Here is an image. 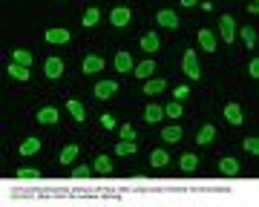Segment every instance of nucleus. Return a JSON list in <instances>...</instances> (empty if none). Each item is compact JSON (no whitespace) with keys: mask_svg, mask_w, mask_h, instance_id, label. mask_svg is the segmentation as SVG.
Returning <instances> with one entry per match:
<instances>
[{"mask_svg":"<svg viewBox=\"0 0 259 207\" xmlns=\"http://www.w3.org/2000/svg\"><path fill=\"white\" fill-rule=\"evenodd\" d=\"M213 138H216V127H213V124H204V127H199V130H196V144H199V147L210 144Z\"/></svg>","mask_w":259,"mask_h":207,"instance_id":"obj_22","label":"nucleus"},{"mask_svg":"<svg viewBox=\"0 0 259 207\" xmlns=\"http://www.w3.org/2000/svg\"><path fill=\"white\" fill-rule=\"evenodd\" d=\"M182 69L190 81H202V66H199V58H196V49H187L185 58H182Z\"/></svg>","mask_w":259,"mask_h":207,"instance_id":"obj_1","label":"nucleus"},{"mask_svg":"<svg viewBox=\"0 0 259 207\" xmlns=\"http://www.w3.org/2000/svg\"><path fill=\"white\" fill-rule=\"evenodd\" d=\"M242 150L250 152V156H256V152H259V141H256V138H245V141H242Z\"/></svg>","mask_w":259,"mask_h":207,"instance_id":"obj_37","label":"nucleus"},{"mask_svg":"<svg viewBox=\"0 0 259 207\" xmlns=\"http://www.w3.org/2000/svg\"><path fill=\"white\" fill-rule=\"evenodd\" d=\"M219 32H222L225 43H233V40H236V23H233L231 15H222V20H219Z\"/></svg>","mask_w":259,"mask_h":207,"instance_id":"obj_13","label":"nucleus"},{"mask_svg":"<svg viewBox=\"0 0 259 207\" xmlns=\"http://www.w3.org/2000/svg\"><path fill=\"white\" fill-rule=\"evenodd\" d=\"M101 69H104L101 55H83L81 58V75H98Z\"/></svg>","mask_w":259,"mask_h":207,"instance_id":"obj_5","label":"nucleus"},{"mask_svg":"<svg viewBox=\"0 0 259 207\" xmlns=\"http://www.w3.org/2000/svg\"><path fill=\"white\" fill-rule=\"evenodd\" d=\"M47 43H52V46H64V43H69V32L61 29V26L47 29Z\"/></svg>","mask_w":259,"mask_h":207,"instance_id":"obj_14","label":"nucleus"},{"mask_svg":"<svg viewBox=\"0 0 259 207\" xmlns=\"http://www.w3.org/2000/svg\"><path fill=\"white\" fill-rule=\"evenodd\" d=\"M179 170H182V173H196V170H199V156H196V152H185V156L179 159Z\"/></svg>","mask_w":259,"mask_h":207,"instance_id":"obj_24","label":"nucleus"},{"mask_svg":"<svg viewBox=\"0 0 259 207\" xmlns=\"http://www.w3.org/2000/svg\"><path fill=\"white\" fill-rule=\"evenodd\" d=\"M115 92H118V81H98L93 89L98 101H110V98H115Z\"/></svg>","mask_w":259,"mask_h":207,"instance_id":"obj_4","label":"nucleus"},{"mask_svg":"<svg viewBox=\"0 0 259 207\" xmlns=\"http://www.w3.org/2000/svg\"><path fill=\"white\" fill-rule=\"evenodd\" d=\"M141 118H144V124H158L161 118H164V107H158V104H147Z\"/></svg>","mask_w":259,"mask_h":207,"instance_id":"obj_18","label":"nucleus"},{"mask_svg":"<svg viewBox=\"0 0 259 207\" xmlns=\"http://www.w3.org/2000/svg\"><path fill=\"white\" fill-rule=\"evenodd\" d=\"M167 161H170V156H167V150H153V152H150V164H153V170H161V167H167Z\"/></svg>","mask_w":259,"mask_h":207,"instance_id":"obj_28","label":"nucleus"},{"mask_svg":"<svg viewBox=\"0 0 259 207\" xmlns=\"http://www.w3.org/2000/svg\"><path fill=\"white\" fill-rule=\"evenodd\" d=\"M118 138H124V141H136V127H133V124H121L118 127Z\"/></svg>","mask_w":259,"mask_h":207,"instance_id":"obj_32","label":"nucleus"},{"mask_svg":"<svg viewBox=\"0 0 259 207\" xmlns=\"http://www.w3.org/2000/svg\"><path fill=\"white\" fill-rule=\"evenodd\" d=\"M66 113L72 115L75 124H83V121H87V107H83L81 101H75V98H69V101H66Z\"/></svg>","mask_w":259,"mask_h":207,"instance_id":"obj_15","label":"nucleus"},{"mask_svg":"<svg viewBox=\"0 0 259 207\" xmlns=\"http://www.w3.org/2000/svg\"><path fill=\"white\" fill-rule=\"evenodd\" d=\"M239 38H242V43H245V49H253V46H256V32H253V26H242Z\"/></svg>","mask_w":259,"mask_h":207,"instance_id":"obj_29","label":"nucleus"},{"mask_svg":"<svg viewBox=\"0 0 259 207\" xmlns=\"http://www.w3.org/2000/svg\"><path fill=\"white\" fill-rule=\"evenodd\" d=\"M179 3H182L185 9H193V6H196V3H199V0H179Z\"/></svg>","mask_w":259,"mask_h":207,"instance_id":"obj_40","label":"nucleus"},{"mask_svg":"<svg viewBox=\"0 0 259 207\" xmlns=\"http://www.w3.org/2000/svg\"><path fill=\"white\" fill-rule=\"evenodd\" d=\"M158 69V64L153 61V58H147V61H141V64L133 66V75L139 78V81H147V78H153V72Z\"/></svg>","mask_w":259,"mask_h":207,"instance_id":"obj_12","label":"nucleus"},{"mask_svg":"<svg viewBox=\"0 0 259 207\" xmlns=\"http://www.w3.org/2000/svg\"><path fill=\"white\" fill-rule=\"evenodd\" d=\"M182 135H185L182 127H179V124H170V127L161 130V141H164V144H179V141H182Z\"/></svg>","mask_w":259,"mask_h":207,"instance_id":"obj_21","label":"nucleus"},{"mask_svg":"<svg viewBox=\"0 0 259 207\" xmlns=\"http://www.w3.org/2000/svg\"><path fill=\"white\" fill-rule=\"evenodd\" d=\"M136 150H139L136 141H124V138H121V141L115 144V152H118V156H136Z\"/></svg>","mask_w":259,"mask_h":207,"instance_id":"obj_31","label":"nucleus"},{"mask_svg":"<svg viewBox=\"0 0 259 207\" xmlns=\"http://www.w3.org/2000/svg\"><path fill=\"white\" fill-rule=\"evenodd\" d=\"M156 23L161 29H170V32H176L179 29V15L173 9H158L156 12Z\"/></svg>","mask_w":259,"mask_h":207,"instance_id":"obj_6","label":"nucleus"},{"mask_svg":"<svg viewBox=\"0 0 259 207\" xmlns=\"http://www.w3.org/2000/svg\"><path fill=\"white\" fill-rule=\"evenodd\" d=\"M222 115H225V121H228V124H233V127H239V124L245 121V113H242V107H239V104H236V101L225 104Z\"/></svg>","mask_w":259,"mask_h":207,"instance_id":"obj_9","label":"nucleus"},{"mask_svg":"<svg viewBox=\"0 0 259 207\" xmlns=\"http://www.w3.org/2000/svg\"><path fill=\"white\" fill-rule=\"evenodd\" d=\"M98 20H101V9H98V6L83 9V15H81V26H83V29H93Z\"/></svg>","mask_w":259,"mask_h":207,"instance_id":"obj_23","label":"nucleus"},{"mask_svg":"<svg viewBox=\"0 0 259 207\" xmlns=\"http://www.w3.org/2000/svg\"><path fill=\"white\" fill-rule=\"evenodd\" d=\"M219 173H222V176H239L242 164L236 159H231V156H225V159L219 161Z\"/></svg>","mask_w":259,"mask_h":207,"instance_id":"obj_19","label":"nucleus"},{"mask_svg":"<svg viewBox=\"0 0 259 207\" xmlns=\"http://www.w3.org/2000/svg\"><path fill=\"white\" fill-rule=\"evenodd\" d=\"M12 61H15V64H20V66H32V61H35V58H32V52H29V49L18 46L15 52H12Z\"/></svg>","mask_w":259,"mask_h":207,"instance_id":"obj_27","label":"nucleus"},{"mask_svg":"<svg viewBox=\"0 0 259 207\" xmlns=\"http://www.w3.org/2000/svg\"><path fill=\"white\" fill-rule=\"evenodd\" d=\"M248 75H250V78H259V61H256V58L248 64Z\"/></svg>","mask_w":259,"mask_h":207,"instance_id":"obj_38","label":"nucleus"},{"mask_svg":"<svg viewBox=\"0 0 259 207\" xmlns=\"http://www.w3.org/2000/svg\"><path fill=\"white\" fill-rule=\"evenodd\" d=\"M37 124H44V127H55L61 121V113H58V107H40L37 110Z\"/></svg>","mask_w":259,"mask_h":207,"instance_id":"obj_8","label":"nucleus"},{"mask_svg":"<svg viewBox=\"0 0 259 207\" xmlns=\"http://www.w3.org/2000/svg\"><path fill=\"white\" fill-rule=\"evenodd\" d=\"M93 173H95V170L90 167V164H78V167L72 170V179H90Z\"/></svg>","mask_w":259,"mask_h":207,"instance_id":"obj_33","label":"nucleus"},{"mask_svg":"<svg viewBox=\"0 0 259 207\" xmlns=\"http://www.w3.org/2000/svg\"><path fill=\"white\" fill-rule=\"evenodd\" d=\"M15 176H18V179H40V170H35V167H20Z\"/></svg>","mask_w":259,"mask_h":207,"instance_id":"obj_34","label":"nucleus"},{"mask_svg":"<svg viewBox=\"0 0 259 207\" xmlns=\"http://www.w3.org/2000/svg\"><path fill=\"white\" fill-rule=\"evenodd\" d=\"M139 46L144 49V52H150V55H153V52H158V49H161V38H158L156 32H147V35H141Z\"/></svg>","mask_w":259,"mask_h":207,"instance_id":"obj_20","label":"nucleus"},{"mask_svg":"<svg viewBox=\"0 0 259 207\" xmlns=\"http://www.w3.org/2000/svg\"><path fill=\"white\" fill-rule=\"evenodd\" d=\"M248 12H250V15H256V12H259V3H256V0H250V3H248Z\"/></svg>","mask_w":259,"mask_h":207,"instance_id":"obj_39","label":"nucleus"},{"mask_svg":"<svg viewBox=\"0 0 259 207\" xmlns=\"http://www.w3.org/2000/svg\"><path fill=\"white\" fill-rule=\"evenodd\" d=\"M98 124H101V130H115V115H112V113H101Z\"/></svg>","mask_w":259,"mask_h":207,"instance_id":"obj_35","label":"nucleus"},{"mask_svg":"<svg viewBox=\"0 0 259 207\" xmlns=\"http://www.w3.org/2000/svg\"><path fill=\"white\" fill-rule=\"evenodd\" d=\"M185 115V110H182V101H173V104H167L164 107V118H173V121H179Z\"/></svg>","mask_w":259,"mask_h":207,"instance_id":"obj_30","label":"nucleus"},{"mask_svg":"<svg viewBox=\"0 0 259 207\" xmlns=\"http://www.w3.org/2000/svg\"><path fill=\"white\" fill-rule=\"evenodd\" d=\"M133 23V9L130 6H115L110 12V26L112 29H127Z\"/></svg>","mask_w":259,"mask_h":207,"instance_id":"obj_2","label":"nucleus"},{"mask_svg":"<svg viewBox=\"0 0 259 207\" xmlns=\"http://www.w3.org/2000/svg\"><path fill=\"white\" fill-rule=\"evenodd\" d=\"M196 40H199V46H202L204 52H216V49H219V40H216V35H213L210 29H199V32H196Z\"/></svg>","mask_w":259,"mask_h":207,"instance_id":"obj_11","label":"nucleus"},{"mask_svg":"<svg viewBox=\"0 0 259 207\" xmlns=\"http://www.w3.org/2000/svg\"><path fill=\"white\" fill-rule=\"evenodd\" d=\"M112 66H115V72H121V75H130V69L136 66V61H133V55H130L127 49H121V52H115Z\"/></svg>","mask_w":259,"mask_h":207,"instance_id":"obj_7","label":"nucleus"},{"mask_svg":"<svg viewBox=\"0 0 259 207\" xmlns=\"http://www.w3.org/2000/svg\"><path fill=\"white\" fill-rule=\"evenodd\" d=\"M78 156H81V147H78V144H66L64 150L58 152V161H61V164H72Z\"/></svg>","mask_w":259,"mask_h":207,"instance_id":"obj_25","label":"nucleus"},{"mask_svg":"<svg viewBox=\"0 0 259 207\" xmlns=\"http://www.w3.org/2000/svg\"><path fill=\"white\" fill-rule=\"evenodd\" d=\"M93 170L98 173V176H112V161H110V156H98L95 159V164H93Z\"/></svg>","mask_w":259,"mask_h":207,"instance_id":"obj_26","label":"nucleus"},{"mask_svg":"<svg viewBox=\"0 0 259 207\" xmlns=\"http://www.w3.org/2000/svg\"><path fill=\"white\" fill-rule=\"evenodd\" d=\"M187 95H190V86H187V84H179V86H173V101H185Z\"/></svg>","mask_w":259,"mask_h":207,"instance_id":"obj_36","label":"nucleus"},{"mask_svg":"<svg viewBox=\"0 0 259 207\" xmlns=\"http://www.w3.org/2000/svg\"><path fill=\"white\" fill-rule=\"evenodd\" d=\"M164 89H167L164 78H147V81H144V95H147V98H156V95H161Z\"/></svg>","mask_w":259,"mask_h":207,"instance_id":"obj_16","label":"nucleus"},{"mask_svg":"<svg viewBox=\"0 0 259 207\" xmlns=\"http://www.w3.org/2000/svg\"><path fill=\"white\" fill-rule=\"evenodd\" d=\"M40 147H44V141H40L37 135H32V138H26V141H20L18 156H23V159H32V156H37V152H40Z\"/></svg>","mask_w":259,"mask_h":207,"instance_id":"obj_10","label":"nucleus"},{"mask_svg":"<svg viewBox=\"0 0 259 207\" xmlns=\"http://www.w3.org/2000/svg\"><path fill=\"white\" fill-rule=\"evenodd\" d=\"M6 75H9L12 81H20V84H26L29 78H32V72H29V66H20V64H15V61H12L9 69H6Z\"/></svg>","mask_w":259,"mask_h":207,"instance_id":"obj_17","label":"nucleus"},{"mask_svg":"<svg viewBox=\"0 0 259 207\" xmlns=\"http://www.w3.org/2000/svg\"><path fill=\"white\" fill-rule=\"evenodd\" d=\"M64 69H66L64 58L52 55V58H47V61H44V75H47L49 81H58V78L64 75Z\"/></svg>","mask_w":259,"mask_h":207,"instance_id":"obj_3","label":"nucleus"}]
</instances>
